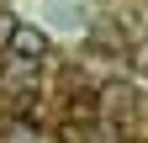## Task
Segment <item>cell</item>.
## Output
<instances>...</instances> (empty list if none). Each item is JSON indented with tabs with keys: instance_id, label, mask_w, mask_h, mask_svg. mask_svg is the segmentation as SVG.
<instances>
[{
	"instance_id": "1",
	"label": "cell",
	"mask_w": 148,
	"mask_h": 143,
	"mask_svg": "<svg viewBox=\"0 0 148 143\" xmlns=\"http://www.w3.org/2000/svg\"><path fill=\"white\" fill-rule=\"evenodd\" d=\"M11 58L16 64H42V53H48V37L42 32H27V27H16V37H11Z\"/></svg>"
}]
</instances>
